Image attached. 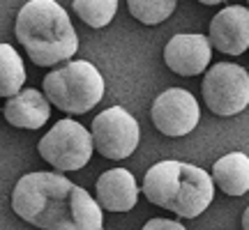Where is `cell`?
<instances>
[{
  "instance_id": "cell-1",
  "label": "cell",
  "mask_w": 249,
  "mask_h": 230,
  "mask_svg": "<svg viewBox=\"0 0 249 230\" xmlns=\"http://www.w3.org/2000/svg\"><path fill=\"white\" fill-rule=\"evenodd\" d=\"M12 210L42 230H102V207L58 173H28L12 191Z\"/></svg>"
},
{
  "instance_id": "cell-2",
  "label": "cell",
  "mask_w": 249,
  "mask_h": 230,
  "mask_svg": "<svg viewBox=\"0 0 249 230\" xmlns=\"http://www.w3.org/2000/svg\"><path fill=\"white\" fill-rule=\"evenodd\" d=\"M17 39L37 67H55L79 51L70 14L53 0H30L17 14Z\"/></svg>"
},
{
  "instance_id": "cell-3",
  "label": "cell",
  "mask_w": 249,
  "mask_h": 230,
  "mask_svg": "<svg viewBox=\"0 0 249 230\" xmlns=\"http://www.w3.org/2000/svg\"><path fill=\"white\" fill-rule=\"evenodd\" d=\"M143 194L152 205L178 214L182 219H196L214 198V182L203 168L185 161H160L143 177Z\"/></svg>"
},
{
  "instance_id": "cell-4",
  "label": "cell",
  "mask_w": 249,
  "mask_h": 230,
  "mask_svg": "<svg viewBox=\"0 0 249 230\" xmlns=\"http://www.w3.org/2000/svg\"><path fill=\"white\" fill-rule=\"evenodd\" d=\"M46 99L58 111L83 115L104 97V79L88 60H71L44 76Z\"/></svg>"
},
{
  "instance_id": "cell-5",
  "label": "cell",
  "mask_w": 249,
  "mask_h": 230,
  "mask_svg": "<svg viewBox=\"0 0 249 230\" xmlns=\"http://www.w3.org/2000/svg\"><path fill=\"white\" fill-rule=\"evenodd\" d=\"M205 106L219 117H231L249 106V74L240 65L217 62L201 83Z\"/></svg>"
},
{
  "instance_id": "cell-6",
  "label": "cell",
  "mask_w": 249,
  "mask_h": 230,
  "mask_svg": "<svg viewBox=\"0 0 249 230\" xmlns=\"http://www.w3.org/2000/svg\"><path fill=\"white\" fill-rule=\"evenodd\" d=\"M92 136L83 124L60 120L39 141V157L55 170H81L92 157Z\"/></svg>"
},
{
  "instance_id": "cell-7",
  "label": "cell",
  "mask_w": 249,
  "mask_h": 230,
  "mask_svg": "<svg viewBox=\"0 0 249 230\" xmlns=\"http://www.w3.org/2000/svg\"><path fill=\"white\" fill-rule=\"evenodd\" d=\"M92 145L104 159H127L141 141V129L129 111L123 106H111L92 120Z\"/></svg>"
},
{
  "instance_id": "cell-8",
  "label": "cell",
  "mask_w": 249,
  "mask_h": 230,
  "mask_svg": "<svg viewBox=\"0 0 249 230\" xmlns=\"http://www.w3.org/2000/svg\"><path fill=\"white\" fill-rule=\"evenodd\" d=\"M150 117L157 131L171 138H180L196 129V124L201 120V111L192 92L182 88H169L155 99Z\"/></svg>"
},
{
  "instance_id": "cell-9",
  "label": "cell",
  "mask_w": 249,
  "mask_h": 230,
  "mask_svg": "<svg viewBox=\"0 0 249 230\" xmlns=\"http://www.w3.org/2000/svg\"><path fill=\"white\" fill-rule=\"evenodd\" d=\"M213 58V46L208 37L198 33H182L173 35L164 46V62L178 76H196L203 74Z\"/></svg>"
},
{
  "instance_id": "cell-10",
  "label": "cell",
  "mask_w": 249,
  "mask_h": 230,
  "mask_svg": "<svg viewBox=\"0 0 249 230\" xmlns=\"http://www.w3.org/2000/svg\"><path fill=\"white\" fill-rule=\"evenodd\" d=\"M210 46L226 55H240L249 49V9L229 5L210 21Z\"/></svg>"
},
{
  "instance_id": "cell-11",
  "label": "cell",
  "mask_w": 249,
  "mask_h": 230,
  "mask_svg": "<svg viewBox=\"0 0 249 230\" xmlns=\"http://www.w3.org/2000/svg\"><path fill=\"white\" fill-rule=\"evenodd\" d=\"M139 200V184L129 170L113 168L97 180V205L108 212H129Z\"/></svg>"
},
{
  "instance_id": "cell-12",
  "label": "cell",
  "mask_w": 249,
  "mask_h": 230,
  "mask_svg": "<svg viewBox=\"0 0 249 230\" xmlns=\"http://www.w3.org/2000/svg\"><path fill=\"white\" fill-rule=\"evenodd\" d=\"M2 115L12 127L35 131V129H42L49 122L51 108H49V101L44 99L42 92L28 88L21 90L17 97L7 99V104L2 108Z\"/></svg>"
},
{
  "instance_id": "cell-13",
  "label": "cell",
  "mask_w": 249,
  "mask_h": 230,
  "mask_svg": "<svg viewBox=\"0 0 249 230\" xmlns=\"http://www.w3.org/2000/svg\"><path fill=\"white\" fill-rule=\"evenodd\" d=\"M213 182L226 196H245L249 191V157L242 152H231L214 161Z\"/></svg>"
},
{
  "instance_id": "cell-14",
  "label": "cell",
  "mask_w": 249,
  "mask_h": 230,
  "mask_svg": "<svg viewBox=\"0 0 249 230\" xmlns=\"http://www.w3.org/2000/svg\"><path fill=\"white\" fill-rule=\"evenodd\" d=\"M26 83V67L9 44H0V97H17Z\"/></svg>"
},
{
  "instance_id": "cell-15",
  "label": "cell",
  "mask_w": 249,
  "mask_h": 230,
  "mask_svg": "<svg viewBox=\"0 0 249 230\" xmlns=\"http://www.w3.org/2000/svg\"><path fill=\"white\" fill-rule=\"evenodd\" d=\"M74 14L90 28L108 26L118 12V0H74Z\"/></svg>"
},
{
  "instance_id": "cell-16",
  "label": "cell",
  "mask_w": 249,
  "mask_h": 230,
  "mask_svg": "<svg viewBox=\"0 0 249 230\" xmlns=\"http://www.w3.org/2000/svg\"><path fill=\"white\" fill-rule=\"evenodd\" d=\"M127 9L136 21L145 26H157L176 12V0H129Z\"/></svg>"
},
{
  "instance_id": "cell-17",
  "label": "cell",
  "mask_w": 249,
  "mask_h": 230,
  "mask_svg": "<svg viewBox=\"0 0 249 230\" xmlns=\"http://www.w3.org/2000/svg\"><path fill=\"white\" fill-rule=\"evenodd\" d=\"M141 230H185V226L178 221H169V219H150Z\"/></svg>"
},
{
  "instance_id": "cell-18",
  "label": "cell",
  "mask_w": 249,
  "mask_h": 230,
  "mask_svg": "<svg viewBox=\"0 0 249 230\" xmlns=\"http://www.w3.org/2000/svg\"><path fill=\"white\" fill-rule=\"evenodd\" d=\"M242 230H249V207L242 214Z\"/></svg>"
},
{
  "instance_id": "cell-19",
  "label": "cell",
  "mask_w": 249,
  "mask_h": 230,
  "mask_svg": "<svg viewBox=\"0 0 249 230\" xmlns=\"http://www.w3.org/2000/svg\"><path fill=\"white\" fill-rule=\"evenodd\" d=\"M247 9H249V5H247Z\"/></svg>"
}]
</instances>
